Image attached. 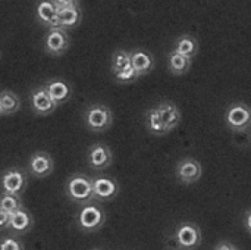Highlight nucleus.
Segmentation results:
<instances>
[{
    "mask_svg": "<svg viewBox=\"0 0 251 250\" xmlns=\"http://www.w3.org/2000/svg\"><path fill=\"white\" fill-rule=\"evenodd\" d=\"M65 196L69 202L79 206L94 202L91 177L84 172H75L69 175L65 183Z\"/></svg>",
    "mask_w": 251,
    "mask_h": 250,
    "instance_id": "obj_1",
    "label": "nucleus"
},
{
    "mask_svg": "<svg viewBox=\"0 0 251 250\" xmlns=\"http://www.w3.org/2000/svg\"><path fill=\"white\" fill-rule=\"evenodd\" d=\"M104 222H106V212L97 202H91L79 206V211L75 215L76 228L85 234L99 231L104 225Z\"/></svg>",
    "mask_w": 251,
    "mask_h": 250,
    "instance_id": "obj_2",
    "label": "nucleus"
},
{
    "mask_svg": "<svg viewBox=\"0 0 251 250\" xmlns=\"http://www.w3.org/2000/svg\"><path fill=\"white\" fill-rule=\"evenodd\" d=\"M82 121L88 131L103 133L113 124V112L104 103H91L82 112Z\"/></svg>",
    "mask_w": 251,
    "mask_h": 250,
    "instance_id": "obj_3",
    "label": "nucleus"
},
{
    "mask_svg": "<svg viewBox=\"0 0 251 250\" xmlns=\"http://www.w3.org/2000/svg\"><path fill=\"white\" fill-rule=\"evenodd\" d=\"M28 187L26 171L19 167H10L0 174V193L22 196Z\"/></svg>",
    "mask_w": 251,
    "mask_h": 250,
    "instance_id": "obj_4",
    "label": "nucleus"
},
{
    "mask_svg": "<svg viewBox=\"0 0 251 250\" xmlns=\"http://www.w3.org/2000/svg\"><path fill=\"white\" fill-rule=\"evenodd\" d=\"M71 47V38L68 31L60 27L47 28L43 35V50L51 57L63 56Z\"/></svg>",
    "mask_w": 251,
    "mask_h": 250,
    "instance_id": "obj_5",
    "label": "nucleus"
},
{
    "mask_svg": "<svg viewBox=\"0 0 251 250\" xmlns=\"http://www.w3.org/2000/svg\"><path fill=\"white\" fill-rule=\"evenodd\" d=\"M225 124L235 133L247 131L251 127V108L246 102H232L225 111Z\"/></svg>",
    "mask_w": 251,
    "mask_h": 250,
    "instance_id": "obj_6",
    "label": "nucleus"
},
{
    "mask_svg": "<svg viewBox=\"0 0 251 250\" xmlns=\"http://www.w3.org/2000/svg\"><path fill=\"white\" fill-rule=\"evenodd\" d=\"M113 164V152L104 143H94L87 149V165L94 172H103Z\"/></svg>",
    "mask_w": 251,
    "mask_h": 250,
    "instance_id": "obj_7",
    "label": "nucleus"
},
{
    "mask_svg": "<svg viewBox=\"0 0 251 250\" xmlns=\"http://www.w3.org/2000/svg\"><path fill=\"white\" fill-rule=\"evenodd\" d=\"M29 108L37 116H49L56 112L57 105L53 102L44 85H35L29 91Z\"/></svg>",
    "mask_w": 251,
    "mask_h": 250,
    "instance_id": "obj_8",
    "label": "nucleus"
},
{
    "mask_svg": "<svg viewBox=\"0 0 251 250\" xmlns=\"http://www.w3.org/2000/svg\"><path fill=\"white\" fill-rule=\"evenodd\" d=\"M175 239L178 242L179 250H194L197 249L203 242L201 230L190 221L181 222L175 228Z\"/></svg>",
    "mask_w": 251,
    "mask_h": 250,
    "instance_id": "obj_9",
    "label": "nucleus"
},
{
    "mask_svg": "<svg viewBox=\"0 0 251 250\" xmlns=\"http://www.w3.org/2000/svg\"><path fill=\"white\" fill-rule=\"evenodd\" d=\"M93 181V196L94 202H110L119 194V184L113 177L99 174L91 177Z\"/></svg>",
    "mask_w": 251,
    "mask_h": 250,
    "instance_id": "obj_10",
    "label": "nucleus"
},
{
    "mask_svg": "<svg viewBox=\"0 0 251 250\" xmlns=\"http://www.w3.org/2000/svg\"><path fill=\"white\" fill-rule=\"evenodd\" d=\"M176 180L184 186H191L197 183L203 175V167L196 158H182L175 168Z\"/></svg>",
    "mask_w": 251,
    "mask_h": 250,
    "instance_id": "obj_11",
    "label": "nucleus"
},
{
    "mask_svg": "<svg viewBox=\"0 0 251 250\" xmlns=\"http://www.w3.org/2000/svg\"><path fill=\"white\" fill-rule=\"evenodd\" d=\"M54 171V161L51 155L46 150L34 152L28 159V172L34 178L50 177Z\"/></svg>",
    "mask_w": 251,
    "mask_h": 250,
    "instance_id": "obj_12",
    "label": "nucleus"
},
{
    "mask_svg": "<svg viewBox=\"0 0 251 250\" xmlns=\"http://www.w3.org/2000/svg\"><path fill=\"white\" fill-rule=\"evenodd\" d=\"M43 85L46 87L47 93L50 94V97L57 106L65 105L72 97V85L65 78L53 77V78H49Z\"/></svg>",
    "mask_w": 251,
    "mask_h": 250,
    "instance_id": "obj_13",
    "label": "nucleus"
},
{
    "mask_svg": "<svg viewBox=\"0 0 251 250\" xmlns=\"http://www.w3.org/2000/svg\"><path fill=\"white\" fill-rule=\"evenodd\" d=\"M35 220L32 217V214L22 206L19 211H16L15 214L10 215V222H9V228L7 231H10V236L19 237L24 234H28L32 228H34Z\"/></svg>",
    "mask_w": 251,
    "mask_h": 250,
    "instance_id": "obj_14",
    "label": "nucleus"
},
{
    "mask_svg": "<svg viewBox=\"0 0 251 250\" xmlns=\"http://www.w3.org/2000/svg\"><path fill=\"white\" fill-rule=\"evenodd\" d=\"M34 18L38 24L47 28L59 27V13L54 7L53 0H41L34 6Z\"/></svg>",
    "mask_w": 251,
    "mask_h": 250,
    "instance_id": "obj_15",
    "label": "nucleus"
},
{
    "mask_svg": "<svg viewBox=\"0 0 251 250\" xmlns=\"http://www.w3.org/2000/svg\"><path fill=\"white\" fill-rule=\"evenodd\" d=\"M156 108H157V111L160 113V118H162V121L165 124V128H166L168 133L172 131V130H175L181 124L182 113H181V109L174 102L163 100Z\"/></svg>",
    "mask_w": 251,
    "mask_h": 250,
    "instance_id": "obj_16",
    "label": "nucleus"
},
{
    "mask_svg": "<svg viewBox=\"0 0 251 250\" xmlns=\"http://www.w3.org/2000/svg\"><path fill=\"white\" fill-rule=\"evenodd\" d=\"M131 65H132L134 71L138 74V77L141 78L143 75H146L154 69L156 59L149 50L135 49V50H131Z\"/></svg>",
    "mask_w": 251,
    "mask_h": 250,
    "instance_id": "obj_17",
    "label": "nucleus"
},
{
    "mask_svg": "<svg viewBox=\"0 0 251 250\" xmlns=\"http://www.w3.org/2000/svg\"><path fill=\"white\" fill-rule=\"evenodd\" d=\"M21 109V99L12 90H1L0 91V115L1 116H12Z\"/></svg>",
    "mask_w": 251,
    "mask_h": 250,
    "instance_id": "obj_18",
    "label": "nucleus"
},
{
    "mask_svg": "<svg viewBox=\"0 0 251 250\" xmlns=\"http://www.w3.org/2000/svg\"><path fill=\"white\" fill-rule=\"evenodd\" d=\"M144 124H146L147 131L150 134L156 136V137H163V136L168 134L157 108H151V109L146 111V113H144Z\"/></svg>",
    "mask_w": 251,
    "mask_h": 250,
    "instance_id": "obj_19",
    "label": "nucleus"
},
{
    "mask_svg": "<svg viewBox=\"0 0 251 250\" xmlns=\"http://www.w3.org/2000/svg\"><path fill=\"white\" fill-rule=\"evenodd\" d=\"M174 50L176 53H179V55H182V56L193 60L196 57V55L199 53V40L194 35L184 34V35L176 38Z\"/></svg>",
    "mask_w": 251,
    "mask_h": 250,
    "instance_id": "obj_20",
    "label": "nucleus"
},
{
    "mask_svg": "<svg viewBox=\"0 0 251 250\" xmlns=\"http://www.w3.org/2000/svg\"><path fill=\"white\" fill-rule=\"evenodd\" d=\"M191 63H193L191 59L176 53L175 50L169 52V55H168V68L172 75H182V74L188 72L191 68Z\"/></svg>",
    "mask_w": 251,
    "mask_h": 250,
    "instance_id": "obj_21",
    "label": "nucleus"
},
{
    "mask_svg": "<svg viewBox=\"0 0 251 250\" xmlns=\"http://www.w3.org/2000/svg\"><path fill=\"white\" fill-rule=\"evenodd\" d=\"M132 68L131 65V52L124 50V49H116L112 55V60H110V71L113 75L126 71Z\"/></svg>",
    "mask_w": 251,
    "mask_h": 250,
    "instance_id": "obj_22",
    "label": "nucleus"
},
{
    "mask_svg": "<svg viewBox=\"0 0 251 250\" xmlns=\"http://www.w3.org/2000/svg\"><path fill=\"white\" fill-rule=\"evenodd\" d=\"M82 22V7H75L66 12L59 13V27L65 31H71L76 28Z\"/></svg>",
    "mask_w": 251,
    "mask_h": 250,
    "instance_id": "obj_23",
    "label": "nucleus"
},
{
    "mask_svg": "<svg viewBox=\"0 0 251 250\" xmlns=\"http://www.w3.org/2000/svg\"><path fill=\"white\" fill-rule=\"evenodd\" d=\"M24 206L22 197L15 196V194H7V193H0V209L7 212L9 215L15 214Z\"/></svg>",
    "mask_w": 251,
    "mask_h": 250,
    "instance_id": "obj_24",
    "label": "nucleus"
},
{
    "mask_svg": "<svg viewBox=\"0 0 251 250\" xmlns=\"http://www.w3.org/2000/svg\"><path fill=\"white\" fill-rule=\"evenodd\" d=\"M0 250H25V245L19 237L4 236L0 239Z\"/></svg>",
    "mask_w": 251,
    "mask_h": 250,
    "instance_id": "obj_25",
    "label": "nucleus"
},
{
    "mask_svg": "<svg viewBox=\"0 0 251 250\" xmlns=\"http://www.w3.org/2000/svg\"><path fill=\"white\" fill-rule=\"evenodd\" d=\"M113 77H115V81L118 84H131V83H134V81H137L140 78L138 74L134 71V68H129L126 71H122V72H119V74H116Z\"/></svg>",
    "mask_w": 251,
    "mask_h": 250,
    "instance_id": "obj_26",
    "label": "nucleus"
},
{
    "mask_svg": "<svg viewBox=\"0 0 251 250\" xmlns=\"http://www.w3.org/2000/svg\"><path fill=\"white\" fill-rule=\"evenodd\" d=\"M53 3H54L57 13H62V12H66V10H71V9L81 6V3L76 0H53Z\"/></svg>",
    "mask_w": 251,
    "mask_h": 250,
    "instance_id": "obj_27",
    "label": "nucleus"
},
{
    "mask_svg": "<svg viewBox=\"0 0 251 250\" xmlns=\"http://www.w3.org/2000/svg\"><path fill=\"white\" fill-rule=\"evenodd\" d=\"M9 222H10V215L3 209H0V231H7Z\"/></svg>",
    "mask_w": 251,
    "mask_h": 250,
    "instance_id": "obj_28",
    "label": "nucleus"
},
{
    "mask_svg": "<svg viewBox=\"0 0 251 250\" xmlns=\"http://www.w3.org/2000/svg\"><path fill=\"white\" fill-rule=\"evenodd\" d=\"M215 250H240V249H238L234 243L226 242V240H222V242H219V243L216 245Z\"/></svg>",
    "mask_w": 251,
    "mask_h": 250,
    "instance_id": "obj_29",
    "label": "nucleus"
},
{
    "mask_svg": "<svg viewBox=\"0 0 251 250\" xmlns=\"http://www.w3.org/2000/svg\"><path fill=\"white\" fill-rule=\"evenodd\" d=\"M243 222H244V228L247 230V233L251 234V209H249V211L244 214V220H243Z\"/></svg>",
    "mask_w": 251,
    "mask_h": 250,
    "instance_id": "obj_30",
    "label": "nucleus"
},
{
    "mask_svg": "<svg viewBox=\"0 0 251 250\" xmlns=\"http://www.w3.org/2000/svg\"><path fill=\"white\" fill-rule=\"evenodd\" d=\"M166 246H168L169 249H172V250H179L178 242H176V239H175V234H172V236L169 237V240L166 242Z\"/></svg>",
    "mask_w": 251,
    "mask_h": 250,
    "instance_id": "obj_31",
    "label": "nucleus"
},
{
    "mask_svg": "<svg viewBox=\"0 0 251 250\" xmlns=\"http://www.w3.org/2000/svg\"><path fill=\"white\" fill-rule=\"evenodd\" d=\"M0 59H1V52H0Z\"/></svg>",
    "mask_w": 251,
    "mask_h": 250,
    "instance_id": "obj_32",
    "label": "nucleus"
},
{
    "mask_svg": "<svg viewBox=\"0 0 251 250\" xmlns=\"http://www.w3.org/2000/svg\"><path fill=\"white\" fill-rule=\"evenodd\" d=\"M91 250H101V249H91Z\"/></svg>",
    "mask_w": 251,
    "mask_h": 250,
    "instance_id": "obj_33",
    "label": "nucleus"
},
{
    "mask_svg": "<svg viewBox=\"0 0 251 250\" xmlns=\"http://www.w3.org/2000/svg\"><path fill=\"white\" fill-rule=\"evenodd\" d=\"M0 116H1V115H0Z\"/></svg>",
    "mask_w": 251,
    "mask_h": 250,
    "instance_id": "obj_34",
    "label": "nucleus"
}]
</instances>
